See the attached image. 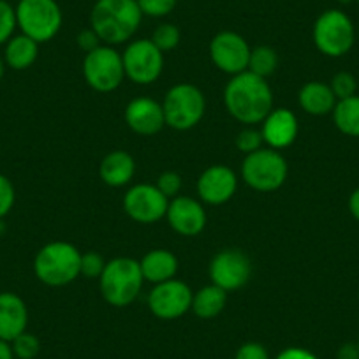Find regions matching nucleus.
I'll return each instance as SVG.
<instances>
[{"instance_id": "nucleus-1", "label": "nucleus", "mask_w": 359, "mask_h": 359, "mask_svg": "<svg viewBox=\"0 0 359 359\" xmlns=\"http://www.w3.org/2000/svg\"><path fill=\"white\" fill-rule=\"evenodd\" d=\"M224 102L233 118L250 127L261 123L273 109V92L264 78L245 71L227 83Z\"/></svg>"}, {"instance_id": "nucleus-2", "label": "nucleus", "mask_w": 359, "mask_h": 359, "mask_svg": "<svg viewBox=\"0 0 359 359\" xmlns=\"http://www.w3.org/2000/svg\"><path fill=\"white\" fill-rule=\"evenodd\" d=\"M137 0H97L90 15L92 30L106 44H122L137 32L141 25Z\"/></svg>"}, {"instance_id": "nucleus-3", "label": "nucleus", "mask_w": 359, "mask_h": 359, "mask_svg": "<svg viewBox=\"0 0 359 359\" xmlns=\"http://www.w3.org/2000/svg\"><path fill=\"white\" fill-rule=\"evenodd\" d=\"M81 252L67 241H51L37 252L34 259V273L43 284L62 287L79 277Z\"/></svg>"}, {"instance_id": "nucleus-4", "label": "nucleus", "mask_w": 359, "mask_h": 359, "mask_svg": "<svg viewBox=\"0 0 359 359\" xmlns=\"http://www.w3.org/2000/svg\"><path fill=\"white\" fill-rule=\"evenodd\" d=\"M143 282L140 262L133 257L111 259L106 262L104 271L99 278L102 298L116 309L130 305L140 294Z\"/></svg>"}, {"instance_id": "nucleus-5", "label": "nucleus", "mask_w": 359, "mask_h": 359, "mask_svg": "<svg viewBox=\"0 0 359 359\" xmlns=\"http://www.w3.org/2000/svg\"><path fill=\"white\" fill-rule=\"evenodd\" d=\"M287 161L273 148H261L245 155L241 164V178L250 189L257 192H273L287 180Z\"/></svg>"}, {"instance_id": "nucleus-6", "label": "nucleus", "mask_w": 359, "mask_h": 359, "mask_svg": "<svg viewBox=\"0 0 359 359\" xmlns=\"http://www.w3.org/2000/svg\"><path fill=\"white\" fill-rule=\"evenodd\" d=\"M165 126L175 130H189L198 126L205 116L206 99L198 86L191 83H180L169 88L164 102Z\"/></svg>"}, {"instance_id": "nucleus-7", "label": "nucleus", "mask_w": 359, "mask_h": 359, "mask_svg": "<svg viewBox=\"0 0 359 359\" xmlns=\"http://www.w3.org/2000/svg\"><path fill=\"white\" fill-rule=\"evenodd\" d=\"M355 30L352 20L340 9H327L313 25V44L323 55L340 58L352 50Z\"/></svg>"}, {"instance_id": "nucleus-8", "label": "nucleus", "mask_w": 359, "mask_h": 359, "mask_svg": "<svg viewBox=\"0 0 359 359\" xmlns=\"http://www.w3.org/2000/svg\"><path fill=\"white\" fill-rule=\"evenodd\" d=\"M15 11L22 34L39 44L53 39L62 27L60 6L55 0H20Z\"/></svg>"}, {"instance_id": "nucleus-9", "label": "nucleus", "mask_w": 359, "mask_h": 359, "mask_svg": "<svg viewBox=\"0 0 359 359\" xmlns=\"http://www.w3.org/2000/svg\"><path fill=\"white\" fill-rule=\"evenodd\" d=\"M83 76L90 86L101 94H108L122 85L126 78L122 55L111 46H99L85 55Z\"/></svg>"}, {"instance_id": "nucleus-10", "label": "nucleus", "mask_w": 359, "mask_h": 359, "mask_svg": "<svg viewBox=\"0 0 359 359\" xmlns=\"http://www.w3.org/2000/svg\"><path fill=\"white\" fill-rule=\"evenodd\" d=\"M126 76L136 85L157 81L164 67V53L150 39L133 41L122 55Z\"/></svg>"}, {"instance_id": "nucleus-11", "label": "nucleus", "mask_w": 359, "mask_h": 359, "mask_svg": "<svg viewBox=\"0 0 359 359\" xmlns=\"http://www.w3.org/2000/svg\"><path fill=\"white\" fill-rule=\"evenodd\" d=\"M192 298L194 292L185 282L171 278L151 289L148 296V306L157 319L175 320L192 309Z\"/></svg>"}, {"instance_id": "nucleus-12", "label": "nucleus", "mask_w": 359, "mask_h": 359, "mask_svg": "<svg viewBox=\"0 0 359 359\" xmlns=\"http://www.w3.org/2000/svg\"><path fill=\"white\" fill-rule=\"evenodd\" d=\"M169 201L155 185H134L123 196V210L137 224H155L168 213Z\"/></svg>"}, {"instance_id": "nucleus-13", "label": "nucleus", "mask_w": 359, "mask_h": 359, "mask_svg": "<svg viewBox=\"0 0 359 359\" xmlns=\"http://www.w3.org/2000/svg\"><path fill=\"white\" fill-rule=\"evenodd\" d=\"M250 51L247 41L240 34L231 32V30L219 32L210 43L212 62L217 65V69L231 76L248 71Z\"/></svg>"}, {"instance_id": "nucleus-14", "label": "nucleus", "mask_w": 359, "mask_h": 359, "mask_svg": "<svg viewBox=\"0 0 359 359\" xmlns=\"http://www.w3.org/2000/svg\"><path fill=\"white\" fill-rule=\"evenodd\" d=\"M252 275V262L247 255L236 248L219 252L210 264L212 284L219 285L226 292L241 289Z\"/></svg>"}, {"instance_id": "nucleus-15", "label": "nucleus", "mask_w": 359, "mask_h": 359, "mask_svg": "<svg viewBox=\"0 0 359 359\" xmlns=\"http://www.w3.org/2000/svg\"><path fill=\"white\" fill-rule=\"evenodd\" d=\"M238 189L236 172L227 165H212L205 169L198 180V194L208 205H224Z\"/></svg>"}, {"instance_id": "nucleus-16", "label": "nucleus", "mask_w": 359, "mask_h": 359, "mask_svg": "<svg viewBox=\"0 0 359 359\" xmlns=\"http://www.w3.org/2000/svg\"><path fill=\"white\" fill-rule=\"evenodd\" d=\"M168 222L182 236H198L206 226V212L201 203L187 196H176L168 206Z\"/></svg>"}, {"instance_id": "nucleus-17", "label": "nucleus", "mask_w": 359, "mask_h": 359, "mask_svg": "<svg viewBox=\"0 0 359 359\" xmlns=\"http://www.w3.org/2000/svg\"><path fill=\"white\" fill-rule=\"evenodd\" d=\"M126 122L133 133L141 136H154L165 126L164 109L154 99H133L126 108Z\"/></svg>"}, {"instance_id": "nucleus-18", "label": "nucleus", "mask_w": 359, "mask_h": 359, "mask_svg": "<svg viewBox=\"0 0 359 359\" xmlns=\"http://www.w3.org/2000/svg\"><path fill=\"white\" fill-rule=\"evenodd\" d=\"M298 118L287 108L271 109L269 115L262 120L261 134L264 143L273 150L291 147L298 136Z\"/></svg>"}, {"instance_id": "nucleus-19", "label": "nucleus", "mask_w": 359, "mask_h": 359, "mask_svg": "<svg viewBox=\"0 0 359 359\" xmlns=\"http://www.w3.org/2000/svg\"><path fill=\"white\" fill-rule=\"evenodd\" d=\"M29 310L25 302L15 292H0V340L11 344L27 331Z\"/></svg>"}, {"instance_id": "nucleus-20", "label": "nucleus", "mask_w": 359, "mask_h": 359, "mask_svg": "<svg viewBox=\"0 0 359 359\" xmlns=\"http://www.w3.org/2000/svg\"><path fill=\"white\" fill-rule=\"evenodd\" d=\"M99 175L109 187H123V185L130 184L136 175V161L127 151L115 150L102 158Z\"/></svg>"}, {"instance_id": "nucleus-21", "label": "nucleus", "mask_w": 359, "mask_h": 359, "mask_svg": "<svg viewBox=\"0 0 359 359\" xmlns=\"http://www.w3.org/2000/svg\"><path fill=\"white\" fill-rule=\"evenodd\" d=\"M140 266L144 280L157 285L175 278L176 271H178V259L165 248H155L141 259Z\"/></svg>"}, {"instance_id": "nucleus-22", "label": "nucleus", "mask_w": 359, "mask_h": 359, "mask_svg": "<svg viewBox=\"0 0 359 359\" xmlns=\"http://www.w3.org/2000/svg\"><path fill=\"white\" fill-rule=\"evenodd\" d=\"M298 102L303 111L309 115L324 116L333 113L334 106H337V97L330 85L320 81H310L299 90Z\"/></svg>"}, {"instance_id": "nucleus-23", "label": "nucleus", "mask_w": 359, "mask_h": 359, "mask_svg": "<svg viewBox=\"0 0 359 359\" xmlns=\"http://www.w3.org/2000/svg\"><path fill=\"white\" fill-rule=\"evenodd\" d=\"M37 55H39V43L30 39L25 34L13 36L6 43L4 62L8 67L15 69V71H25V69H29L37 60Z\"/></svg>"}, {"instance_id": "nucleus-24", "label": "nucleus", "mask_w": 359, "mask_h": 359, "mask_svg": "<svg viewBox=\"0 0 359 359\" xmlns=\"http://www.w3.org/2000/svg\"><path fill=\"white\" fill-rule=\"evenodd\" d=\"M227 303V292L219 285H205L192 298V309L199 319H213L219 316Z\"/></svg>"}, {"instance_id": "nucleus-25", "label": "nucleus", "mask_w": 359, "mask_h": 359, "mask_svg": "<svg viewBox=\"0 0 359 359\" xmlns=\"http://www.w3.org/2000/svg\"><path fill=\"white\" fill-rule=\"evenodd\" d=\"M334 127L341 134L351 137H359V95L337 101L333 109Z\"/></svg>"}, {"instance_id": "nucleus-26", "label": "nucleus", "mask_w": 359, "mask_h": 359, "mask_svg": "<svg viewBox=\"0 0 359 359\" xmlns=\"http://www.w3.org/2000/svg\"><path fill=\"white\" fill-rule=\"evenodd\" d=\"M278 55L271 46H257L250 51V60H248V71L255 76L268 78L277 71Z\"/></svg>"}, {"instance_id": "nucleus-27", "label": "nucleus", "mask_w": 359, "mask_h": 359, "mask_svg": "<svg viewBox=\"0 0 359 359\" xmlns=\"http://www.w3.org/2000/svg\"><path fill=\"white\" fill-rule=\"evenodd\" d=\"M330 86L331 90H333L337 101H341V99H348L352 97V95H358L359 79H355V76L351 74V72L340 71L331 78Z\"/></svg>"}, {"instance_id": "nucleus-28", "label": "nucleus", "mask_w": 359, "mask_h": 359, "mask_svg": "<svg viewBox=\"0 0 359 359\" xmlns=\"http://www.w3.org/2000/svg\"><path fill=\"white\" fill-rule=\"evenodd\" d=\"M180 37H182V34H180L178 27L172 25V23H162L154 30V36L150 41L162 53H165V51H171L178 46Z\"/></svg>"}, {"instance_id": "nucleus-29", "label": "nucleus", "mask_w": 359, "mask_h": 359, "mask_svg": "<svg viewBox=\"0 0 359 359\" xmlns=\"http://www.w3.org/2000/svg\"><path fill=\"white\" fill-rule=\"evenodd\" d=\"M11 348L15 358L18 359H36L41 352V341L36 334L22 333L11 341Z\"/></svg>"}, {"instance_id": "nucleus-30", "label": "nucleus", "mask_w": 359, "mask_h": 359, "mask_svg": "<svg viewBox=\"0 0 359 359\" xmlns=\"http://www.w3.org/2000/svg\"><path fill=\"white\" fill-rule=\"evenodd\" d=\"M16 27V11L8 0H0V44H6L15 34Z\"/></svg>"}, {"instance_id": "nucleus-31", "label": "nucleus", "mask_w": 359, "mask_h": 359, "mask_svg": "<svg viewBox=\"0 0 359 359\" xmlns=\"http://www.w3.org/2000/svg\"><path fill=\"white\" fill-rule=\"evenodd\" d=\"M106 268V261L97 252H85L81 254V266L79 273L85 278H101L102 271Z\"/></svg>"}, {"instance_id": "nucleus-32", "label": "nucleus", "mask_w": 359, "mask_h": 359, "mask_svg": "<svg viewBox=\"0 0 359 359\" xmlns=\"http://www.w3.org/2000/svg\"><path fill=\"white\" fill-rule=\"evenodd\" d=\"M234 143H236L238 150L243 151L245 155H248V154H252V151L261 150L264 140H262L261 130L252 129V127H247V129H243V130H240V133H238Z\"/></svg>"}, {"instance_id": "nucleus-33", "label": "nucleus", "mask_w": 359, "mask_h": 359, "mask_svg": "<svg viewBox=\"0 0 359 359\" xmlns=\"http://www.w3.org/2000/svg\"><path fill=\"white\" fill-rule=\"evenodd\" d=\"M141 13L154 18H162L176 8V0H137Z\"/></svg>"}, {"instance_id": "nucleus-34", "label": "nucleus", "mask_w": 359, "mask_h": 359, "mask_svg": "<svg viewBox=\"0 0 359 359\" xmlns=\"http://www.w3.org/2000/svg\"><path fill=\"white\" fill-rule=\"evenodd\" d=\"M155 187L165 196V198L175 199L178 196V192L182 191V176L175 171H165L158 176L157 185Z\"/></svg>"}, {"instance_id": "nucleus-35", "label": "nucleus", "mask_w": 359, "mask_h": 359, "mask_svg": "<svg viewBox=\"0 0 359 359\" xmlns=\"http://www.w3.org/2000/svg\"><path fill=\"white\" fill-rule=\"evenodd\" d=\"M16 192L13 187L11 180L8 176L0 175V219L8 215L15 206Z\"/></svg>"}, {"instance_id": "nucleus-36", "label": "nucleus", "mask_w": 359, "mask_h": 359, "mask_svg": "<svg viewBox=\"0 0 359 359\" xmlns=\"http://www.w3.org/2000/svg\"><path fill=\"white\" fill-rule=\"evenodd\" d=\"M234 359H269L268 351L259 341H247L238 348Z\"/></svg>"}, {"instance_id": "nucleus-37", "label": "nucleus", "mask_w": 359, "mask_h": 359, "mask_svg": "<svg viewBox=\"0 0 359 359\" xmlns=\"http://www.w3.org/2000/svg\"><path fill=\"white\" fill-rule=\"evenodd\" d=\"M76 43H78V46L85 53H90V51H94L95 48L101 46V39H99V36L92 29H86L83 32H79L78 37H76Z\"/></svg>"}, {"instance_id": "nucleus-38", "label": "nucleus", "mask_w": 359, "mask_h": 359, "mask_svg": "<svg viewBox=\"0 0 359 359\" xmlns=\"http://www.w3.org/2000/svg\"><path fill=\"white\" fill-rule=\"evenodd\" d=\"M275 359H319L312 351L303 347H287L280 352Z\"/></svg>"}, {"instance_id": "nucleus-39", "label": "nucleus", "mask_w": 359, "mask_h": 359, "mask_svg": "<svg viewBox=\"0 0 359 359\" xmlns=\"http://www.w3.org/2000/svg\"><path fill=\"white\" fill-rule=\"evenodd\" d=\"M337 359H359V347L355 341H347L337 351Z\"/></svg>"}, {"instance_id": "nucleus-40", "label": "nucleus", "mask_w": 359, "mask_h": 359, "mask_svg": "<svg viewBox=\"0 0 359 359\" xmlns=\"http://www.w3.org/2000/svg\"><path fill=\"white\" fill-rule=\"evenodd\" d=\"M348 212L359 222V189H355L348 198Z\"/></svg>"}, {"instance_id": "nucleus-41", "label": "nucleus", "mask_w": 359, "mask_h": 359, "mask_svg": "<svg viewBox=\"0 0 359 359\" xmlns=\"http://www.w3.org/2000/svg\"><path fill=\"white\" fill-rule=\"evenodd\" d=\"M0 359H15V354H13V348L9 341L0 340Z\"/></svg>"}, {"instance_id": "nucleus-42", "label": "nucleus", "mask_w": 359, "mask_h": 359, "mask_svg": "<svg viewBox=\"0 0 359 359\" xmlns=\"http://www.w3.org/2000/svg\"><path fill=\"white\" fill-rule=\"evenodd\" d=\"M6 62H4V58L0 57V81H2V78H4V71H6Z\"/></svg>"}, {"instance_id": "nucleus-43", "label": "nucleus", "mask_w": 359, "mask_h": 359, "mask_svg": "<svg viewBox=\"0 0 359 359\" xmlns=\"http://www.w3.org/2000/svg\"><path fill=\"white\" fill-rule=\"evenodd\" d=\"M340 4H351V2H354V0H338Z\"/></svg>"}, {"instance_id": "nucleus-44", "label": "nucleus", "mask_w": 359, "mask_h": 359, "mask_svg": "<svg viewBox=\"0 0 359 359\" xmlns=\"http://www.w3.org/2000/svg\"><path fill=\"white\" fill-rule=\"evenodd\" d=\"M355 344H358V347H359V337H358V341H355Z\"/></svg>"}, {"instance_id": "nucleus-45", "label": "nucleus", "mask_w": 359, "mask_h": 359, "mask_svg": "<svg viewBox=\"0 0 359 359\" xmlns=\"http://www.w3.org/2000/svg\"><path fill=\"white\" fill-rule=\"evenodd\" d=\"M358 302H359V291H358Z\"/></svg>"}, {"instance_id": "nucleus-46", "label": "nucleus", "mask_w": 359, "mask_h": 359, "mask_svg": "<svg viewBox=\"0 0 359 359\" xmlns=\"http://www.w3.org/2000/svg\"><path fill=\"white\" fill-rule=\"evenodd\" d=\"M355 2H358V4H359V0H355Z\"/></svg>"}]
</instances>
